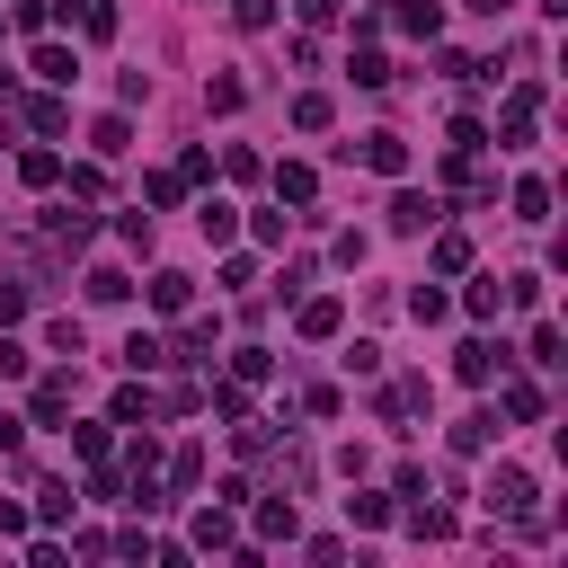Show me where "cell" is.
Listing matches in <instances>:
<instances>
[{"instance_id": "1", "label": "cell", "mask_w": 568, "mask_h": 568, "mask_svg": "<svg viewBox=\"0 0 568 568\" xmlns=\"http://www.w3.org/2000/svg\"><path fill=\"white\" fill-rule=\"evenodd\" d=\"M532 115H541V80H515L506 106H497V151H524L532 142Z\"/></svg>"}, {"instance_id": "2", "label": "cell", "mask_w": 568, "mask_h": 568, "mask_svg": "<svg viewBox=\"0 0 568 568\" xmlns=\"http://www.w3.org/2000/svg\"><path fill=\"white\" fill-rule=\"evenodd\" d=\"M435 222H444V204H435V195H417V186H399V195H390V231H399V240H417V231H435Z\"/></svg>"}, {"instance_id": "3", "label": "cell", "mask_w": 568, "mask_h": 568, "mask_svg": "<svg viewBox=\"0 0 568 568\" xmlns=\"http://www.w3.org/2000/svg\"><path fill=\"white\" fill-rule=\"evenodd\" d=\"M44 240H53V248H89V240H98V222L80 213V195H71V204H44Z\"/></svg>"}, {"instance_id": "4", "label": "cell", "mask_w": 568, "mask_h": 568, "mask_svg": "<svg viewBox=\"0 0 568 568\" xmlns=\"http://www.w3.org/2000/svg\"><path fill=\"white\" fill-rule=\"evenodd\" d=\"M453 373L479 390V382H497V373H506V346H488V337H462V346H453Z\"/></svg>"}, {"instance_id": "5", "label": "cell", "mask_w": 568, "mask_h": 568, "mask_svg": "<svg viewBox=\"0 0 568 568\" xmlns=\"http://www.w3.org/2000/svg\"><path fill=\"white\" fill-rule=\"evenodd\" d=\"M488 506H497V515H532V470L497 462V470H488Z\"/></svg>"}, {"instance_id": "6", "label": "cell", "mask_w": 568, "mask_h": 568, "mask_svg": "<svg viewBox=\"0 0 568 568\" xmlns=\"http://www.w3.org/2000/svg\"><path fill=\"white\" fill-rule=\"evenodd\" d=\"M346 151H355V142H346ZM355 160H364L373 178H408V142H399V133H364V151H355Z\"/></svg>"}, {"instance_id": "7", "label": "cell", "mask_w": 568, "mask_h": 568, "mask_svg": "<svg viewBox=\"0 0 568 568\" xmlns=\"http://www.w3.org/2000/svg\"><path fill=\"white\" fill-rule=\"evenodd\" d=\"M27 71H36L44 89H71V80H80V53H71V44H36V53H27Z\"/></svg>"}, {"instance_id": "8", "label": "cell", "mask_w": 568, "mask_h": 568, "mask_svg": "<svg viewBox=\"0 0 568 568\" xmlns=\"http://www.w3.org/2000/svg\"><path fill=\"white\" fill-rule=\"evenodd\" d=\"M71 390H80L71 373H44V382H36V399H27V408H36V426H62V417H71Z\"/></svg>"}, {"instance_id": "9", "label": "cell", "mask_w": 568, "mask_h": 568, "mask_svg": "<svg viewBox=\"0 0 568 568\" xmlns=\"http://www.w3.org/2000/svg\"><path fill=\"white\" fill-rule=\"evenodd\" d=\"M151 417H160V399H151V390H142V373H133V382L106 399V426H151Z\"/></svg>"}, {"instance_id": "10", "label": "cell", "mask_w": 568, "mask_h": 568, "mask_svg": "<svg viewBox=\"0 0 568 568\" xmlns=\"http://www.w3.org/2000/svg\"><path fill=\"white\" fill-rule=\"evenodd\" d=\"M337 320H346V302H337V293H311V302L293 311V328H302V337H337Z\"/></svg>"}, {"instance_id": "11", "label": "cell", "mask_w": 568, "mask_h": 568, "mask_svg": "<svg viewBox=\"0 0 568 568\" xmlns=\"http://www.w3.org/2000/svg\"><path fill=\"white\" fill-rule=\"evenodd\" d=\"M302 532V515H293V497L275 488V497H257V541H293Z\"/></svg>"}, {"instance_id": "12", "label": "cell", "mask_w": 568, "mask_h": 568, "mask_svg": "<svg viewBox=\"0 0 568 568\" xmlns=\"http://www.w3.org/2000/svg\"><path fill=\"white\" fill-rule=\"evenodd\" d=\"M275 195H284V204H311V195H320V169H311V160H275Z\"/></svg>"}, {"instance_id": "13", "label": "cell", "mask_w": 568, "mask_h": 568, "mask_svg": "<svg viewBox=\"0 0 568 568\" xmlns=\"http://www.w3.org/2000/svg\"><path fill=\"white\" fill-rule=\"evenodd\" d=\"M417 541H453V506H426V497H408V515H399Z\"/></svg>"}, {"instance_id": "14", "label": "cell", "mask_w": 568, "mask_h": 568, "mask_svg": "<svg viewBox=\"0 0 568 568\" xmlns=\"http://www.w3.org/2000/svg\"><path fill=\"white\" fill-rule=\"evenodd\" d=\"M186 541H195V550H231V506H195Z\"/></svg>"}, {"instance_id": "15", "label": "cell", "mask_w": 568, "mask_h": 568, "mask_svg": "<svg viewBox=\"0 0 568 568\" xmlns=\"http://www.w3.org/2000/svg\"><path fill=\"white\" fill-rule=\"evenodd\" d=\"M62 18H80V36H89V44H106V36H115V0H62Z\"/></svg>"}, {"instance_id": "16", "label": "cell", "mask_w": 568, "mask_h": 568, "mask_svg": "<svg viewBox=\"0 0 568 568\" xmlns=\"http://www.w3.org/2000/svg\"><path fill=\"white\" fill-rule=\"evenodd\" d=\"M89 151H98V160H124V151H133V124H124V115H98V124H89Z\"/></svg>"}, {"instance_id": "17", "label": "cell", "mask_w": 568, "mask_h": 568, "mask_svg": "<svg viewBox=\"0 0 568 568\" xmlns=\"http://www.w3.org/2000/svg\"><path fill=\"white\" fill-rule=\"evenodd\" d=\"M195 231H204V240L222 248V240L240 231V204H222V195H204V204H195Z\"/></svg>"}, {"instance_id": "18", "label": "cell", "mask_w": 568, "mask_h": 568, "mask_svg": "<svg viewBox=\"0 0 568 568\" xmlns=\"http://www.w3.org/2000/svg\"><path fill=\"white\" fill-rule=\"evenodd\" d=\"M186 302H195V284H186L178 266H160V275H151V311H169V320H178Z\"/></svg>"}, {"instance_id": "19", "label": "cell", "mask_w": 568, "mask_h": 568, "mask_svg": "<svg viewBox=\"0 0 568 568\" xmlns=\"http://www.w3.org/2000/svg\"><path fill=\"white\" fill-rule=\"evenodd\" d=\"M169 364H213V320H186L178 346H169Z\"/></svg>"}, {"instance_id": "20", "label": "cell", "mask_w": 568, "mask_h": 568, "mask_svg": "<svg viewBox=\"0 0 568 568\" xmlns=\"http://www.w3.org/2000/svg\"><path fill=\"white\" fill-rule=\"evenodd\" d=\"M160 364H169V337L133 328V337H124V373H160Z\"/></svg>"}, {"instance_id": "21", "label": "cell", "mask_w": 568, "mask_h": 568, "mask_svg": "<svg viewBox=\"0 0 568 568\" xmlns=\"http://www.w3.org/2000/svg\"><path fill=\"white\" fill-rule=\"evenodd\" d=\"M390 515H399V506H390V497H373V488H355V497H346V524H355V532H382Z\"/></svg>"}, {"instance_id": "22", "label": "cell", "mask_w": 568, "mask_h": 568, "mask_svg": "<svg viewBox=\"0 0 568 568\" xmlns=\"http://www.w3.org/2000/svg\"><path fill=\"white\" fill-rule=\"evenodd\" d=\"M18 178H27V186H62V151H44V142L18 151Z\"/></svg>"}, {"instance_id": "23", "label": "cell", "mask_w": 568, "mask_h": 568, "mask_svg": "<svg viewBox=\"0 0 568 568\" xmlns=\"http://www.w3.org/2000/svg\"><path fill=\"white\" fill-rule=\"evenodd\" d=\"M426 257H435V275H470V240H462V231H435Z\"/></svg>"}, {"instance_id": "24", "label": "cell", "mask_w": 568, "mask_h": 568, "mask_svg": "<svg viewBox=\"0 0 568 568\" xmlns=\"http://www.w3.org/2000/svg\"><path fill=\"white\" fill-rule=\"evenodd\" d=\"M462 311H470V320H497V311H506V284H497V275H470Z\"/></svg>"}, {"instance_id": "25", "label": "cell", "mask_w": 568, "mask_h": 568, "mask_svg": "<svg viewBox=\"0 0 568 568\" xmlns=\"http://www.w3.org/2000/svg\"><path fill=\"white\" fill-rule=\"evenodd\" d=\"M204 408H213L222 426H240V417H248V382H213V390H204Z\"/></svg>"}, {"instance_id": "26", "label": "cell", "mask_w": 568, "mask_h": 568, "mask_svg": "<svg viewBox=\"0 0 568 568\" xmlns=\"http://www.w3.org/2000/svg\"><path fill=\"white\" fill-rule=\"evenodd\" d=\"M488 444H497V417H488V408H470V417L453 426V453H488Z\"/></svg>"}, {"instance_id": "27", "label": "cell", "mask_w": 568, "mask_h": 568, "mask_svg": "<svg viewBox=\"0 0 568 568\" xmlns=\"http://www.w3.org/2000/svg\"><path fill=\"white\" fill-rule=\"evenodd\" d=\"M204 106H213V115H240V106H248V80H231V71L204 80Z\"/></svg>"}, {"instance_id": "28", "label": "cell", "mask_w": 568, "mask_h": 568, "mask_svg": "<svg viewBox=\"0 0 568 568\" xmlns=\"http://www.w3.org/2000/svg\"><path fill=\"white\" fill-rule=\"evenodd\" d=\"M328 115H337L328 89H302V98H293V124H302V133H328Z\"/></svg>"}, {"instance_id": "29", "label": "cell", "mask_w": 568, "mask_h": 568, "mask_svg": "<svg viewBox=\"0 0 568 568\" xmlns=\"http://www.w3.org/2000/svg\"><path fill=\"white\" fill-rule=\"evenodd\" d=\"M27 124H36V133H62V124H71V106H62V89H44V98H27Z\"/></svg>"}, {"instance_id": "30", "label": "cell", "mask_w": 568, "mask_h": 568, "mask_svg": "<svg viewBox=\"0 0 568 568\" xmlns=\"http://www.w3.org/2000/svg\"><path fill=\"white\" fill-rule=\"evenodd\" d=\"M515 222H550V186L541 178H515Z\"/></svg>"}, {"instance_id": "31", "label": "cell", "mask_w": 568, "mask_h": 568, "mask_svg": "<svg viewBox=\"0 0 568 568\" xmlns=\"http://www.w3.org/2000/svg\"><path fill=\"white\" fill-rule=\"evenodd\" d=\"M80 284H89V302H124V293H133V275H124V266H89Z\"/></svg>"}, {"instance_id": "32", "label": "cell", "mask_w": 568, "mask_h": 568, "mask_svg": "<svg viewBox=\"0 0 568 568\" xmlns=\"http://www.w3.org/2000/svg\"><path fill=\"white\" fill-rule=\"evenodd\" d=\"M497 408H506L515 426H532V417H541V390H532V382H506V390H497Z\"/></svg>"}, {"instance_id": "33", "label": "cell", "mask_w": 568, "mask_h": 568, "mask_svg": "<svg viewBox=\"0 0 568 568\" xmlns=\"http://www.w3.org/2000/svg\"><path fill=\"white\" fill-rule=\"evenodd\" d=\"M71 506H80V497H71L62 479H36V515H44V524H71Z\"/></svg>"}, {"instance_id": "34", "label": "cell", "mask_w": 568, "mask_h": 568, "mask_svg": "<svg viewBox=\"0 0 568 568\" xmlns=\"http://www.w3.org/2000/svg\"><path fill=\"white\" fill-rule=\"evenodd\" d=\"M435 27H444L435 0H399V36H435Z\"/></svg>"}, {"instance_id": "35", "label": "cell", "mask_w": 568, "mask_h": 568, "mask_svg": "<svg viewBox=\"0 0 568 568\" xmlns=\"http://www.w3.org/2000/svg\"><path fill=\"white\" fill-rule=\"evenodd\" d=\"M346 71H355V89H390V62H382L373 44H355V62H346Z\"/></svg>"}, {"instance_id": "36", "label": "cell", "mask_w": 568, "mask_h": 568, "mask_svg": "<svg viewBox=\"0 0 568 568\" xmlns=\"http://www.w3.org/2000/svg\"><path fill=\"white\" fill-rule=\"evenodd\" d=\"M266 373H275V355H266V346H240V355H231V382H248V390H257Z\"/></svg>"}, {"instance_id": "37", "label": "cell", "mask_w": 568, "mask_h": 568, "mask_svg": "<svg viewBox=\"0 0 568 568\" xmlns=\"http://www.w3.org/2000/svg\"><path fill=\"white\" fill-rule=\"evenodd\" d=\"M169 488H204V453H195V444L169 453Z\"/></svg>"}, {"instance_id": "38", "label": "cell", "mask_w": 568, "mask_h": 568, "mask_svg": "<svg viewBox=\"0 0 568 568\" xmlns=\"http://www.w3.org/2000/svg\"><path fill=\"white\" fill-rule=\"evenodd\" d=\"M178 195H186V178H178V169H160V178H142V204H160V213H169Z\"/></svg>"}, {"instance_id": "39", "label": "cell", "mask_w": 568, "mask_h": 568, "mask_svg": "<svg viewBox=\"0 0 568 568\" xmlns=\"http://www.w3.org/2000/svg\"><path fill=\"white\" fill-rule=\"evenodd\" d=\"M124 470H133V479H151V470H160V444H151L142 426H133V444H124Z\"/></svg>"}, {"instance_id": "40", "label": "cell", "mask_w": 568, "mask_h": 568, "mask_svg": "<svg viewBox=\"0 0 568 568\" xmlns=\"http://www.w3.org/2000/svg\"><path fill=\"white\" fill-rule=\"evenodd\" d=\"M284 222H293V213H248V240H257V248H284Z\"/></svg>"}, {"instance_id": "41", "label": "cell", "mask_w": 568, "mask_h": 568, "mask_svg": "<svg viewBox=\"0 0 568 568\" xmlns=\"http://www.w3.org/2000/svg\"><path fill=\"white\" fill-rule=\"evenodd\" d=\"M408 311H417V320H444V311H453V293H444V284H417V293H408Z\"/></svg>"}, {"instance_id": "42", "label": "cell", "mask_w": 568, "mask_h": 568, "mask_svg": "<svg viewBox=\"0 0 568 568\" xmlns=\"http://www.w3.org/2000/svg\"><path fill=\"white\" fill-rule=\"evenodd\" d=\"M106 444H115L106 426H71V453H80V462H106Z\"/></svg>"}, {"instance_id": "43", "label": "cell", "mask_w": 568, "mask_h": 568, "mask_svg": "<svg viewBox=\"0 0 568 568\" xmlns=\"http://www.w3.org/2000/svg\"><path fill=\"white\" fill-rule=\"evenodd\" d=\"M89 497H98V506H124V479H115L106 462H89Z\"/></svg>"}, {"instance_id": "44", "label": "cell", "mask_w": 568, "mask_h": 568, "mask_svg": "<svg viewBox=\"0 0 568 568\" xmlns=\"http://www.w3.org/2000/svg\"><path fill=\"white\" fill-rule=\"evenodd\" d=\"M231 18H240L248 36H266V27H275V0H231Z\"/></svg>"}, {"instance_id": "45", "label": "cell", "mask_w": 568, "mask_h": 568, "mask_svg": "<svg viewBox=\"0 0 568 568\" xmlns=\"http://www.w3.org/2000/svg\"><path fill=\"white\" fill-rule=\"evenodd\" d=\"M71 195H80V204H98V195H106V169H98V160H89V169H71Z\"/></svg>"}, {"instance_id": "46", "label": "cell", "mask_w": 568, "mask_h": 568, "mask_svg": "<svg viewBox=\"0 0 568 568\" xmlns=\"http://www.w3.org/2000/svg\"><path fill=\"white\" fill-rule=\"evenodd\" d=\"M346 373H364V382H373V373H382V346H373V337H355V346H346Z\"/></svg>"}, {"instance_id": "47", "label": "cell", "mask_w": 568, "mask_h": 568, "mask_svg": "<svg viewBox=\"0 0 568 568\" xmlns=\"http://www.w3.org/2000/svg\"><path fill=\"white\" fill-rule=\"evenodd\" d=\"M9 18H18V27H27V36H36V27H44V18H53V0H9Z\"/></svg>"}, {"instance_id": "48", "label": "cell", "mask_w": 568, "mask_h": 568, "mask_svg": "<svg viewBox=\"0 0 568 568\" xmlns=\"http://www.w3.org/2000/svg\"><path fill=\"white\" fill-rule=\"evenodd\" d=\"M27 320V284H0V328H18Z\"/></svg>"}, {"instance_id": "49", "label": "cell", "mask_w": 568, "mask_h": 568, "mask_svg": "<svg viewBox=\"0 0 568 568\" xmlns=\"http://www.w3.org/2000/svg\"><path fill=\"white\" fill-rule=\"evenodd\" d=\"M18 444H27V426H18V417H0V453H18Z\"/></svg>"}, {"instance_id": "50", "label": "cell", "mask_w": 568, "mask_h": 568, "mask_svg": "<svg viewBox=\"0 0 568 568\" xmlns=\"http://www.w3.org/2000/svg\"><path fill=\"white\" fill-rule=\"evenodd\" d=\"M506 9H515V0H470V18H506Z\"/></svg>"}, {"instance_id": "51", "label": "cell", "mask_w": 568, "mask_h": 568, "mask_svg": "<svg viewBox=\"0 0 568 568\" xmlns=\"http://www.w3.org/2000/svg\"><path fill=\"white\" fill-rule=\"evenodd\" d=\"M532 9H541V18H568V0H532Z\"/></svg>"}, {"instance_id": "52", "label": "cell", "mask_w": 568, "mask_h": 568, "mask_svg": "<svg viewBox=\"0 0 568 568\" xmlns=\"http://www.w3.org/2000/svg\"><path fill=\"white\" fill-rule=\"evenodd\" d=\"M0 98H18V80H9V71H0Z\"/></svg>"}]
</instances>
